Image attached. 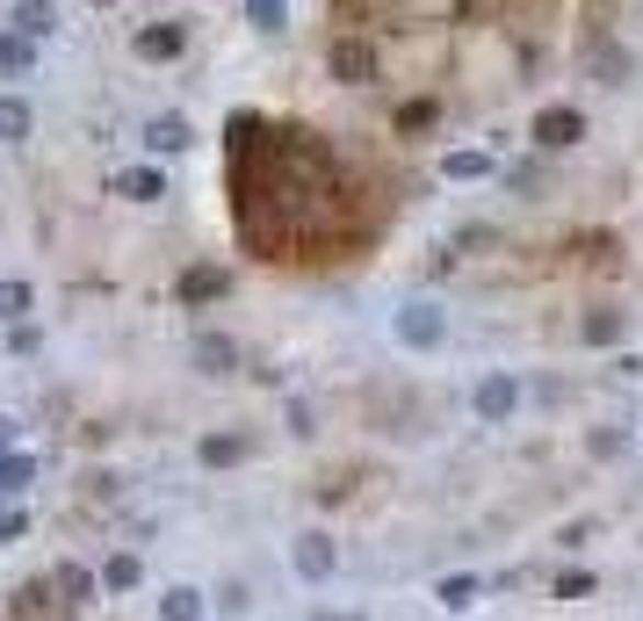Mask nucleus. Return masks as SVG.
Masks as SVG:
<instances>
[{
	"label": "nucleus",
	"instance_id": "obj_1",
	"mask_svg": "<svg viewBox=\"0 0 643 621\" xmlns=\"http://www.w3.org/2000/svg\"><path fill=\"white\" fill-rule=\"evenodd\" d=\"M391 340L413 347V354H435V347L449 340V310H441L435 296H413V304H398V318H391Z\"/></svg>",
	"mask_w": 643,
	"mask_h": 621
},
{
	"label": "nucleus",
	"instance_id": "obj_2",
	"mask_svg": "<svg viewBox=\"0 0 643 621\" xmlns=\"http://www.w3.org/2000/svg\"><path fill=\"white\" fill-rule=\"evenodd\" d=\"M470 413L485 419V427H506V419L521 413V376L514 369H485V376L470 383Z\"/></svg>",
	"mask_w": 643,
	"mask_h": 621
},
{
	"label": "nucleus",
	"instance_id": "obj_3",
	"mask_svg": "<svg viewBox=\"0 0 643 621\" xmlns=\"http://www.w3.org/2000/svg\"><path fill=\"white\" fill-rule=\"evenodd\" d=\"M528 138H535L542 153H572V145L586 138V116H578L572 102H550V109H535V123H528Z\"/></svg>",
	"mask_w": 643,
	"mask_h": 621
},
{
	"label": "nucleus",
	"instance_id": "obj_4",
	"mask_svg": "<svg viewBox=\"0 0 643 621\" xmlns=\"http://www.w3.org/2000/svg\"><path fill=\"white\" fill-rule=\"evenodd\" d=\"M326 66H332V80H340V87H369V80H376V44H369V36H332Z\"/></svg>",
	"mask_w": 643,
	"mask_h": 621
},
{
	"label": "nucleus",
	"instance_id": "obj_5",
	"mask_svg": "<svg viewBox=\"0 0 643 621\" xmlns=\"http://www.w3.org/2000/svg\"><path fill=\"white\" fill-rule=\"evenodd\" d=\"M290 564H296V578H304V586H326L332 571H340V550H332L326 528H312V535L290 542Z\"/></svg>",
	"mask_w": 643,
	"mask_h": 621
},
{
	"label": "nucleus",
	"instance_id": "obj_6",
	"mask_svg": "<svg viewBox=\"0 0 643 621\" xmlns=\"http://www.w3.org/2000/svg\"><path fill=\"white\" fill-rule=\"evenodd\" d=\"M131 52H138L145 66H167V58L189 52V30H181V22H145V30L131 36Z\"/></svg>",
	"mask_w": 643,
	"mask_h": 621
},
{
	"label": "nucleus",
	"instance_id": "obj_7",
	"mask_svg": "<svg viewBox=\"0 0 643 621\" xmlns=\"http://www.w3.org/2000/svg\"><path fill=\"white\" fill-rule=\"evenodd\" d=\"M195 145V123L189 116H153L145 123V153L153 159H174V153H189Z\"/></svg>",
	"mask_w": 643,
	"mask_h": 621
},
{
	"label": "nucleus",
	"instance_id": "obj_8",
	"mask_svg": "<svg viewBox=\"0 0 643 621\" xmlns=\"http://www.w3.org/2000/svg\"><path fill=\"white\" fill-rule=\"evenodd\" d=\"M116 195H123V203H159V195H167V167H159V159H145V167H123V173H116Z\"/></svg>",
	"mask_w": 643,
	"mask_h": 621
},
{
	"label": "nucleus",
	"instance_id": "obj_9",
	"mask_svg": "<svg viewBox=\"0 0 643 621\" xmlns=\"http://www.w3.org/2000/svg\"><path fill=\"white\" fill-rule=\"evenodd\" d=\"M195 369H203V376H232V369H239V340H225V332H195Z\"/></svg>",
	"mask_w": 643,
	"mask_h": 621
},
{
	"label": "nucleus",
	"instance_id": "obj_10",
	"mask_svg": "<svg viewBox=\"0 0 643 621\" xmlns=\"http://www.w3.org/2000/svg\"><path fill=\"white\" fill-rule=\"evenodd\" d=\"M8 22H15L22 36H36V44H44V36L58 30V8H52V0H15V8H8Z\"/></svg>",
	"mask_w": 643,
	"mask_h": 621
},
{
	"label": "nucleus",
	"instance_id": "obj_11",
	"mask_svg": "<svg viewBox=\"0 0 643 621\" xmlns=\"http://www.w3.org/2000/svg\"><path fill=\"white\" fill-rule=\"evenodd\" d=\"M30 131H36V109L22 94H0V145H22Z\"/></svg>",
	"mask_w": 643,
	"mask_h": 621
},
{
	"label": "nucleus",
	"instance_id": "obj_12",
	"mask_svg": "<svg viewBox=\"0 0 643 621\" xmlns=\"http://www.w3.org/2000/svg\"><path fill=\"white\" fill-rule=\"evenodd\" d=\"M0 72L30 80V72H36V36H22V30H8V36H0Z\"/></svg>",
	"mask_w": 643,
	"mask_h": 621
},
{
	"label": "nucleus",
	"instance_id": "obj_13",
	"mask_svg": "<svg viewBox=\"0 0 643 621\" xmlns=\"http://www.w3.org/2000/svg\"><path fill=\"white\" fill-rule=\"evenodd\" d=\"M159 621H203V592L195 586H167L159 592Z\"/></svg>",
	"mask_w": 643,
	"mask_h": 621
},
{
	"label": "nucleus",
	"instance_id": "obj_14",
	"mask_svg": "<svg viewBox=\"0 0 643 621\" xmlns=\"http://www.w3.org/2000/svg\"><path fill=\"white\" fill-rule=\"evenodd\" d=\"M30 310H36V290H30V282H15V275H8V282H0V326H22Z\"/></svg>",
	"mask_w": 643,
	"mask_h": 621
},
{
	"label": "nucleus",
	"instance_id": "obj_15",
	"mask_svg": "<svg viewBox=\"0 0 643 621\" xmlns=\"http://www.w3.org/2000/svg\"><path fill=\"white\" fill-rule=\"evenodd\" d=\"M52 586H58V592H66V600H72V607H80V600H94V586H102V578H94V571H88V564H58V571H52Z\"/></svg>",
	"mask_w": 643,
	"mask_h": 621
},
{
	"label": "nucleus",
	"instance_id": "obj_16",
	"mask_svg": "<svg viewBox=\"0 0 643 621\" xmlns=\"http://www.w3.org/2000/svg\"><path fill=\"white\" fill-rule=\"evenodd\" d=\"M622 332H629V318H622V310H593L586 326H578V340H586V347H614Z\"/></svg>",
	"mask_w": 643,
	"mask_h": 621
},
{
	"label": "nucleus",
	"instance_id": "obj_17",
	"mask_svg": "<svg viewBox=\"0 0 643 621\" xmlns=\"http://www.w3.org/2000/svg\"><path fill=\"white\" fill-rule=\"evenodd\" d=\"M210 296H225V268H189L181 275V304H210Z\"/></svg>",
	"mask_w": 643,
	"mask_h": 621
},
{
	"label": "nucleus",
	"instance_id": "obj_18",
	"mask_svg": "<svg viewBox=\"0 0 643 621\" xmlns=\"http://www.w3.org/2000/svg\"><path fill=\"white\" fill-rule=\"evenodd\" d=\"M246 22H253L261 36H282L290 30V0H246Z\"/></svg>",
	"mask_w": 643,
	"mask_h": 621
},
{
	"label": "nucleus",
	"instance_id": "obj_19",
	"mask_svg": "<svg viewBox=\"0 0 643 621\" xmlns=\"http://www.w3.org/2000/svg\"><path fill=\"white\" fill-rule=\"evenodd\" d=\"M138 578H145V564H138V556H131V550H116V556H109V564H102V586H109V592H131V586H138Z\"/></svg>",
	"mask_w": 643,
	"mask_h": 621
},
{
	"label": "nucleus",
	"instance_id": "obj_20",
	"mask_svg": "<svg viewBox=\"0 0 643 621\" xmlns=\"http://www.w3.org/2000/svg\"><path fill=\"white\" fill-rule=\"evenodd\" d=\"M195 455H203L210 470H225V463H239V455H246V441H239V433H203V449H195Z\"/></svg>",
	"mask_w": 643,
	"mask_h": 621
},
{
	"label": "nucleus",
	"instance_id": "obj_21",
	"mask_svg": "<svg viewBox=\"0 0 643 621\" xmlns=\"http://www.w3.org/2000/svg\"><path fill=\"white\" fill-rule=\"evenodd\" d=\"M441 173H449V181H485L492 153H449V159H441Z\"/></svg>",
	"mask_w": 643,
	"mask_h": 621
},
{
	"label": "nucleus",
	"instance_id": "obj_22",
	"mask_svg": "<svg viewBox=\"0 0 643 621\" xmlns=\"http://www.w3.org/2000/svg\"><path fill=\"white\" fill-rule=\"evenodd\" d=\"M30 477H36V463H30V455H0V492H22Z\"/></svg>",
	"mask_w": 643,
	"mask_h": 621
},
{
	"label": "nucleus",
	"instance_id": "obj_23",
	"mask_svg": "<svg viewBox=\"0 0 643 621\" xmlns=\"http://www.w3.org/2000/svg\"><path fill=\"white\" fill-rule=\"evenodd\" d=\"M470 600H477V578H470V571H463V578H441V607H455V614H463Z\"/></svg>",
	"mask_w": 643,
	"mask_h": 621
},
{
	"label": "nucleus",
	"instance_id": "obj_24",
	"mask_svg": "<svg viewBox=\"0 0 643 621\" xmlns=\"http://www.w3.org/2000/svg\"><path fill=\"white\" fill-rule=\"evenodd\" d=\"M593 592V571H564V578H556V600H586Z\"/></svg>",
	"mask_w": 643,
	"mask_h": 621
},
{
	"label": "nucleus",
	"instance_id": "obj_25",
	"mask_svg": "<svg viewBox=\"0 0 643 621\" xmlns=\"http://www.w3.org/2000/svg\"><path fill=\"white\" fill-rule=\"evenodd\" d=\"M427 123H435V102H405L398 109V131H427Z\"/></svg>",
	"mask_w": 643,
	"mask_h": 621
},
{
	"label": "nucleus",
	"instance_id": "obj_26",
	"mask_svg": "<svg viewBox=\"0 0 643 621\" xmlns=\"http://www.w3.org/2000/svg\"><path fill=\"white\" fill-rule=\"evenodd\" d=\"M290 433H296V441H312V433H318L312 427V405H290Z\"/></svg>",
	"mask_w": 643,
	"mask_h": 621
},
{
	"label": "nucleus",
	"instance_id": "obj_27",
	"mask_svg": "<svg viewBox=\"0 0 643 621\" xmlns=\"http://www.w3.org/2000/svg\"><path fill=\"white\" fill-rule=\"evenodd\" d=\"M312 621H362V614H332V607H318V614Z\"/></svg>",
	"mask_w": 643,
	"mask_h": 621
},
{
	"label": "nucleus",
	"instance_id": "obj_28",
	"mask_svg": "<svg viewBox=\"0 0 643 621\" xmlns=\"http://www.w3.org/2000/svg\"><path fill=\"white\" fill-rule=\"evenodd\" d=\"M88 8H116V0H88Z\"/></svg>",
	"mask_w": 643,
	"mask_h": 621
},
{
	"label": "nucleus",
	"instance_id": "obj_29",
	"mask_svg": "<svg viewBox=\"0 0 643 621\" xmlns=\"http://www.w3.org/2000/svg\"><path fill=\"white\" fill-rule=\"evenodd\" d=\"M636 449H643V441H636Z\"/></svg>",
	"mask_w": 643,
	"mask_h": 621
}]
</instances>
